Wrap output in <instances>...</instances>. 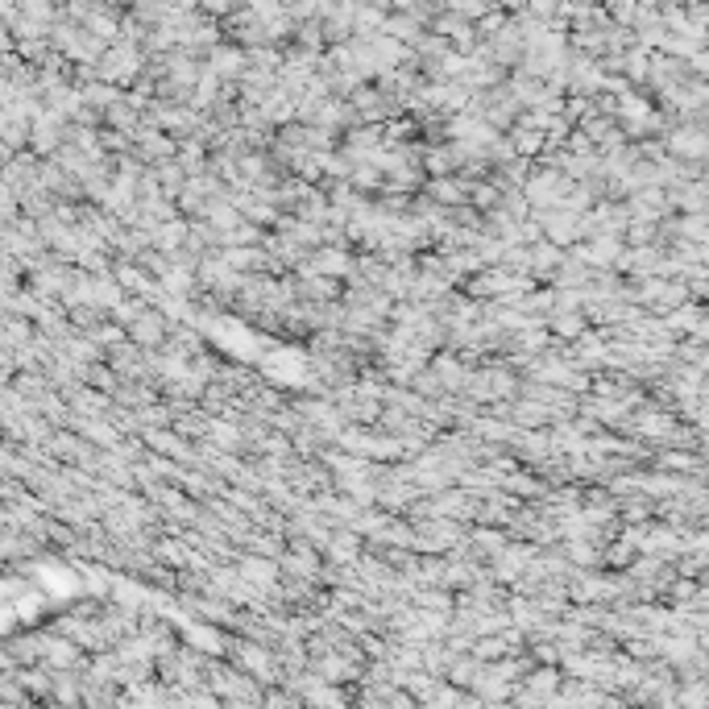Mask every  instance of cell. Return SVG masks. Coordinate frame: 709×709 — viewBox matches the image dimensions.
<instances>
[]
</instances>
